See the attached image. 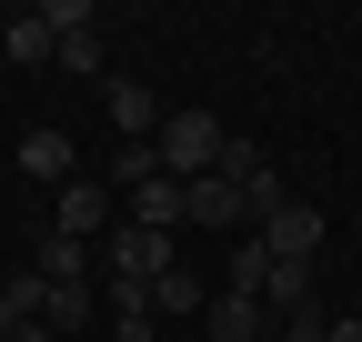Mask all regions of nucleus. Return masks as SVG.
Masks as SVG:
<instances>
[{
	"label": "nucleus",
	"mask_w": 362,
	"mask_h": 342,
	"mask_svg": "<svg viewBox=\"0 0 362 342\" xmlns=\"http://www.w3.org/2000/svg\"><path fill=\"white\" fill-rule=\"evenodd\" d=\"M202 312H211V292H202L192 272H181V262H171V272L151 282V322H202Z\"/></svg>",
	"instance_id": "f8f14e48"
},
{
	"label": "nucleus",
	"mask_w": 362,
	"mask_h": 342,
	"mask_svg": "<svg viewBox=\"0 0 362 342\" xmlns=\"http://www.w3.org/2000/svg\"><path fill=\"white\" fill-rule=\"evenodd\" d=\"M30 272H40V282H90V242H61V232H51Z\"/></svg>",
	"instance_id": "2eb2a0df"
},
{
	"label": "nucleus",
	"mask_w": 362,
	"mask_h": 342,
	"mask_svg": "<svg viewBox=\"0 0 362 342\" xmlns=\"http://www.w3.org/2000/svg\"><path fill=\"white\" fill-rule=\"evenodd\" d=\"M101 121L121 141H161V101L141 91V81H101Z\"/></svg>",
	"instance_id": "423d86ee"
},
{
	"label": "nucleus",
	"mask_w": 362,
	"mask_h": 342,
	"mask_svg": "<svg viewBox=\"0 0 362 342\" xmlns=\"http://www.w3.org/2000/svg\"><path fill=\"white\" fill-rule=\"evenodd\" d=\"M131 222H141V232H181V222H192V201H181V182H171V171L131 191Z\"/></svg>",
	"instance_id": "9d476101"
},
{
	"label": "nucleus",
	"mask_w": 362,
	"mask_h": 342,
	"mask_svg": "<svg viewBox=\"0 0 362 342\" xmlns=\"http://www.w3.org/2000/svg\"><path fill=\"white\" fill-rule=\"evenodd\" d=\"M101 262H111L101 282H161V272H171V232H141V222H111V232H101Z\"/></svg>",
	"instance_id": "7ed1b4c3"
},
{
	"label": "nucleus",
	"mask_w": 362,
	"mask_h": 342,
	"mask_svg": "<svg viewBox=\"0 0 362 342\" xmlns=\"http://www.w3.org/2000/svg\"><path fill=\"white\" fill-rule=\"evenodd\" d=\"M0 342H61V332L51 322H21V332H0Z\"/></svg>",
	"instance_id": "6ab92c4d"
},
{
	"label": "nucleus",
	"mask_w": 362,
	"mask_h": 342,
	"mask_svg": "<svg viewBox=\"0 0 362 342\" xmlns=\"http://www.w3.org/2000/svg\"><path fill=\"white\" fill-rule=\"evenodd\" d=\"M141 182H161V151L151 141H121L111 151V191H141Z\"/></svg>",
	"instance_id": "dca6fc26"
},
{
	"label": "nucleus",
	"mask_w": 362,
	"mask_h": 342,
	"mask_svg": "<svg viewBox=\"0 0 362 342\" xmlns=\"http://www.w3.org/2000/svg\"><path fill=\"white\" fill-rule=\"evenodd\" d=\"M252 242L272 252V262H312V252H322V211H312L302 191H282V201L252 222Z\"/></svg>",
	"instance_id": "f03ea898"
},
{
	"label": "nucleus",
	"mask_w": 362,
	"mask_h": 342,
	"mask_svg": "<svg viewBox=\"0 0 362 342\" xmlns=\"http://www.w3.org/2000/svg\"><path fill=\"white\" fill-rule=\"evenodd\" d=\"M51 232H61V242H101V232H111V182H81V171H71L61 201H51Z\"/></svg>",
	"instance_id": "20e7f679"
},
{
	"label": "nucleus",
	"mask_w": 362,
	"mask_h": 342,
	"mask_svg": "<svg viewBox=\"0 0 362 342\" xmlns=\"http://www.w3.org/2000/svg\"><path fill=\"white\" fill-rule=\"evenodd\" d=\"M0 61H21V71H40V61H61V30L40 20V11H11V20H0Z\"/></svg>",
	"instance_id": "0eeeda50"
},
{
	"label": "nucleus",
	"mask_w": 362,
	"mask_h": 342,
	"mask_svg": "<svg viewBox=\"0 0 362 342\" xmlns=\"http://www.w3.org/2000/svg\"><path fill=\"white\" fill-rule=\"evenodd\" d=\"M221 141H232V131H221V121L211 111H161V171H171V182H202V171L221 161Z\"/></svg>",
	"instance_id": "f257e3e1"
},
{
	"label": "nucleus",
	"mask_w": 362,
	"mask_h": 342,
	"mask_svg": "<svg viewBox=\"0 0 362 342\" xmlns=\"http://www.w3.org/2000/svg\"><path fill=\"white\" fill-rule=\"evenodd\" d=\"M272 342H332V312L302 302V312H282V332H272Z\"/></svg>",
	"instance_id": "f3484780"
},
{
	"label": "nucleus",
	"mask_w": 362,
	"mask_h": 342,
	"mask_svg": "<svg viewBox=\"0 0 362 342\" xmlns=\"http://www.w3.org/2000/svg\"><path fill=\"white\" fill-rule=\"evenodd\" d=\"M202 342H272V332H262V302H252V292H211Z\"/></svg>",
	"instance_id": "1a4fd4ad"
},
{
	"label": "nucleus",
	"mask_w": 362,
	"mask_h": 342,
	"mask_svg": "<svg viewBox=\"0 0 362 342\" xmlns=\"http://www.w3.org/2000/svg\"><path fill=\"white\" fill-rule=\"evenodd\" d=\"M90 312H101V292H90V282H51V302H40V322H51L61 342H71V332H81Z\"/></svg>",
	"instance_id": "4468645a"
},
{
	"label": "nucleus",
	"mask_w": 362,
	"mask_h": 342,
	"mask_svg": "<svg viewBox=\"0 0 362 342\" xmlns=\"http://www.w3.org/2000/svg\"><path fill=\"white\" fill-rule=\"evenodd\" d=\"M101 302H111V342H161V322H151V282H101Z\"/></svg>",
	"instance_id": "6e6552de"
},
{
	"label": "nucleus",
	"mask_w": 362,
	"mask_h": 342,
	"mask_svg": "<svg viewBox=\"0 0 362 342\" xmlns=\"http://www.w3.org/2000/svg\"><path fill=\"white\" fill-rule=\"evenodd\" d=\"M181 201H192V222H202V232H252V201H242V182H221V171L181 182Z\"/></svg>",
	"instance_id": "39448f33"
},
{
	"label": "nucleus",
	"mask_w": 362,
	"mask_h": 342,
	"mask_svg": "<svg viewBox=\"0 0 362 342\" xmlns=\"http://www.w3.org/2000/svg\"><path fill=\"white\" fill-rule=\"evenodd\" d=\"M332 342H362V312H342V322H332Z\"/></svg>",
	"instance_id": "aec40b11"
},
{
	"label": "nucleus",
	"mask_w": 362,
	"mask_h": 342,
	"mask_svg": "<svg viewBox=\"0 0 362 342\" xmlns=\"http://www.w3.org/2000/svg\"><path fill=\"white\" fill-rule=\"evenodd\" d=\"M21 171H30V182H71V131H51V121H40V131H21Z\"/></svg>",
	"instance_id": "9b49d317"
},
{
	"label": "nucleus",
	"mask_w": 362,
	"mask_h": 342,
	"mask_svg": "<svg viewBox=\"0 0 362 342\" xmlns=\"http://www.w3.org/2000/svg\"><path fill=\"white\" fill-rule=\"evenodd\" d=\"M61 71H81V81L101 71V30H71V40H61Z\"/></svg>",
	"instance_id": "a211bd4d"
},
{
	"label": "nucleus",
	"mask_w": 362,
	"mask_h": 342,
	"mask_svg": "<svg viewBox=\"0 0 362 342\" xmlns=\"http://www.w3.org/2000/svg\"><path fill=\"white\" fill-rule=\"evenodd\" d=\"M262 302L272 312H302L312 302V262H272V252H262Z\"/></svg>",
	"instance_id": "ddd939ff"
}]
</instances>
